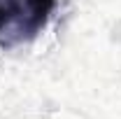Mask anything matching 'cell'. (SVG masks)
<instances>
[{
  "label": "cell",
  "instance_id": "cell-1",
  "mask_svg": "<svg viewBox=\"0 0 121 119\" xmlns=\"http://www.w3.org/2000/svg\"><path fill=\"white\" fill-rule=\"evenodd\" d=\"M56 0H0V45L28 42L47 26Z\"/></svg>",
  "mask_w": 121,
  "mask_h": 119
}]
</instances>
